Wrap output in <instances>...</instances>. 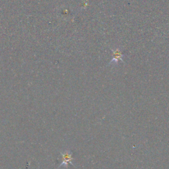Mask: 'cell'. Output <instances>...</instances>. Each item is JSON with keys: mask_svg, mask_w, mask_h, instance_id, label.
Here are the masks:
<instances>
[{"mask_svg": "<svg viewBox=\"0 0 169 169\" xmlns=\"http://www.w3.org/2000/svg\"><path fill=\"white\" fill-rule=\"evenodd\" d=\"M123 55L122 54L121 52L119 50H116L115 51L113 52V58L111 60V62H110V64L112 63H115L117 64L119 61H122L123 62Z\"/></svg>", "mask_w": 169, "mask_h": 169, "instance_id": "2", "label": "cell"}, {"mask_svg": "<svg viewBox=\"0 0 169 169\" xmlns=\"http://www.w3.org/2000/svg\"><path fill=\"white\" fill-rule=\"evenodd\" d=\"M60 154L61 155H62V163H60L59 168L62 166H65V167H68V164H71L72 165L74 166L73 164L72 163L73 157L72 156V153H70L69 151H65L64 152H61Z\"/></svg>", "mask_w": 169, "mask_h": 169, "instance_id": "1", "label": "cell"}]
</instances>
